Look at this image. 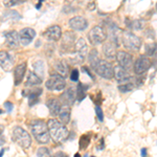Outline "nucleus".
Here are the masks:
<instances>
[{"instance_id":"a878e982","label":"nucleus","mask_w":157,"mask_h":157,"mask_svg":"<svg viewBox=\"0 0 157 157\" xmlns=\"http://www.w3.org/2000/svg\"><path fill=\"white\" fill-rule=\"evenodd\" d=\"M41 94H42L41 88H35V89H33V90H29V94H27L29 106H34L35 104H37L39 102V97Z\"/></svg>"},{"instance_id":"e433bc0d","label":"nucleus","mask_w":157,"mask_h":157,"mask_svg":"<svg viewBox=\"0 0 157 157\" xmlns=\"http://www.w3.org/2000/svg\"><path fill=\"white\" fill-rule=\"evenodd\" d=\"M95 113H97V116H98V120L100 121H104V113H103V110L100 106H97L95 107Z\"/></svg>"},{"instance_id":"2f4dec72","label":"nucleus","mask_w":157,"mask_h":157,"mask_svg":"<svg viewBox=\"0 0 157 157\" xmlns=\"http://www.w3.org/2000/svg\"><path fill=\"white\" fill-rule=\"evenodd\" d=\"M156 50H157V43L151 42V43H147L146 44V52L148 57H152V56L155 55Z\"/></svg>"},{"instance_id":"72a5a7b5","label":"nucleus","mask_w":157,"mask_h":157,"mask_svg":"<svg viewBox=\"0 0 157 157\" xmlns=\"http://www.w3.org/2000/svg\"><path fill=\"white\" fill-rule=\"evenodd\" d=\"M34 68H35V71L37 72V75L42 78L43 75H44V64H43L42 61H38V62L35 63Z\"/></svg>"},{"instance_id":"7c9ffc66","label":"nucleus","mask_w":157,"mask_h":157,"mask_svg":"<svg viewBox=\"0 0 157 157\" xmlns=\"http://www.w3.org/2000/svg\"><path fill=\"white\" fill-rule=\"evenodd\" d=\"M3 20H19L21 18V15L16 11H7L2 16Z\"/></svg>"},{"instance_id":"f3484780","label":"nucleus","mask_w":157,"mask_h":157,"mask_svg":"<svg viewBox=\"0 0 157 157\" xmlns=\"http://www.w3.org/2000/svg\"><path fill=\"white\" fill-rule=\"evenodd\" d=\"M43 35L49 41H58L62 37V29L59 25H52L45 30Z\"/></svg>"},{"instance_id":"c85d7f7f","label":"nucleus","mask_w":157,"mask_h":157,"mask_svg":"<svg viewBox=\"0 0 157 157\" xmlns=\"http://www.w3.org/2000/svg\"><path fill=\"white\" fill-rule=\"evenodd\" d=\"M90 86L89 85H86V84H82V83H80V84H78V87H77V101L78 102H82L83 100L86 97V91L89 89Z\"/></svg>"},{"instance_id":"423d86ee","label":"nucleus","mask_w":157,"mask_h":157,"mask_svg":"<svg viewBox=\"0 0 157 157\" xmlns=\"http://www.w3.org/2000/svg\"><path fill=\"white\" fill-rule=\"evenodd\" d=\"M152 65L153 64H152V60L150 59V57H148L147 55H140L135 60V62H134L133 65L134 72L138 75H144V73H146L150 69Z\"/></svg>"},{"instance_id":"412c9836","label":"nucleus","mask_w":157,"mask_h":157,"mask_svg":"<svg viewBox=\"0 0 157 157\" xmlns=\"http://www.w3.org/2000/svg\"><path fill=\"white\" fill-rule=\"evenodd\" d=\"M70 115H71V109H70V106L67 105H62L60 108L59 114H58V117H59V121L62 124L66 125L70 121Z\"/></svg>"},{"instance_id":"c9c22d12","label":"nucleus","mask_w":157,"mask_h":157,"mask_svg":"<svg viewBox=\"0 0 157 157\" xmlns=\"http://www.w3.org/2000/svg\"><path fill=\"white\" fill-rule=\"evenodd\" d=\"M78 77H80V73H78V70L77 68H75V69L72 70L71 73H70V80L72 81V82H78Z\"/></svg>"},{"instance_id":"5701e85b","label":"nucleus","mask_w":157,"mask_h":157,"mask_svg":"<svg viewBox=\"0 0 157 157\" xmlns=\"http://www.w3.org/2000/svg\"><path fill=\"white\" fill-rule=\"evenodd\" d=\"M26 71V63H21L15 67L14 78H15V85L18 86L23 81L24 73Z\"/></svg>"},{"instance_id":"ea45409f","label":"nucleus","mask_w":157,"mask_h":157,"mask_svg":"<svg viewBox=\"0 0 157 157\" xmlns=\"http://www.w3.org/2000/svg\"><path fill=\"white\" fill-rule=\"evenodd\" d=\"M104 148H105V139L102 137V138H101V140H100V145L97 147V149H98V150H103Z\"/></svg>"},{"instance_id":"a18cd8bd","label":"nucleus","mask_w":157,"mask_h":157,"mask_svg":"<svg viewBox=\"0 0 157 157\" xmlns=\"http://www.w3.org/2000/svg\"><path fill=\"white\" fill-rule=\"evenodd\" d=\"M4 131V126L0 125V135H2V133H3Z\"/></svg>"},{"instance_id":"bb28decb","label":"nucleus","mask_w":157,"mask_h":157,"mask_svg":"<svg viewBox=\"0 0 157 157\" xmlns=\"http://www.w3.org/2000/svg\"><path fill=\"white\" fill-rule=\"evenodd\" d=\"M88 61H89V64H90L91 68H92L93 70L97 69L98 63H100V61H101L100 56H98V52L97 49L90 50L89 56H88Z\"/></svg>"},{"instance_id":"4be33fe9","label":"nucleus","mask_w":157,"mask_h":157,"mask_svg":"<svg viewBox=\"0 0 157 157\" xmlns=\"http://www.w3.org/2000/svg\"><path fill=\"white\" fill-rule=\"evenodd\" d=\"M55 69L57 71L58 75H60L61 77L66 78L68 77V73H69V65L65 60H60L56 63Z\"/></svg>"},{"instance_id":"a19ab883","label":"nucleus","mask_w":157,"mask_h":157,"mask_svg":"<svg viewBox=\"0 0 157 157\" xmlns=\"http://www.w3.org/2000/svg\"><path fill=\"white\" fill-rule=\"evenodd\" d=\"M82 70H83V71H85V72H87V73H88V75H89V77H90L91 78H92V80H94V77H93V75L91 73V71L89 70V68L84 66V67H82Z\"/></svg>"},{"instance_id":"f257e3e1","label":"nucleus","mask_w":157,"mask_h":157,"mask_svg":"<svg viewBox=\"0 0 157 157\" xmlns=\"http://www.w3.org/2000/svg\"><path fill=\"white\" fill-rule=\"evenodd\" d=\"M47 127H48V132L50 137L55 143H63L66 140L69 135V131L64 124H62L59 120L52 118L47 123Z\"/></svg>"},{"instance_id":"7ed1b4c3","label":"nucleus","mask_w":157,"mask_h":157,"mask_svg":"<svg viewBox=\"0 0 157 157\" xmlns=\"http://www.w3.org/2000/svg\"><path fill=\"white\" fill-rule=\"evenodd\" d=\"M121 43H123L124 47L129 52H137L140 50L141 45H143V40L135 34H133L130 30H126L123 32L121 35Z\"/></svg>"},{"instance_id":"4468645a","label":"nucleus","mask_w":157,"mask_h":157,"mask_svg":"<svg viewBox=\"0 0 157 157\" xmlns=\"http://www.w3.org/2000/svg\"><path fill=\"white\" fill-rule=\"evenodd\" d=\"M36 37V30L30 27H25L19 32V40L23 46H27Z\"/></svg>"},{"instance_id":"de8ad7c7","label":"nucleus","mask_w":157,"mask_h":157,"mask_svg":"<svg viewBox=\"0 0 157 157\" xmlns=\"http://www.w3.org/2000/svg\"><path fill=\"white\" fill-rule=\"evenodd\" d=\"M4 151H6V150H4V149H1V150H0V157H2V156H3Z\"/></svg>"},{"instance_id":"f704fd0d","label":"nucleus","mask_w":157,"mask_h":157,"mask_svg":"<svg viewBox=\"0 0 157 157\" xmlns=\"http://www.w3.org/2000/svg\"><path fill=\"white\" fill-rule=\"evenodd\" d=\"M37 156L38 157H52L50 150L46 147H41L37 150Z\"/></svg>"},{"instance_id":"9d476101","label":"nucleus","mask_w":157,"mask_h":157,"mask_svg":"<svg viewBox=\"0 0 157 157\" xmlns=\"http://www.w3.org/2000/svg\"><path fill=\"white\" fill-rule=\"evenodd\" d=\"M45 86L50 91H61L65 88L66 82L63 77H61L58 73H55V75H50L48 80L45 82Z\"/></svg>"},{"instance_id":"39448f33","label":"nucleus","mask_w":157,"mask_h":157,"mask_svg":"<svg viewBox=\"0 0 157 157\" xmlns=\"http://www.w3.org/2000/svg\"><path fill=\"white\" fill-rule=\"evenodd\" d=\"M75 56L70 60L75 64H81V63L84 62V60L86 59V56L88 54V45L84 38L78 39V41L75 42Z\"/></svg>"},{"instance_id":"8fccbe9b","label":"nucleus","mask_w":157,"mask_h":157,"mask_svg":"<svg viewBox=\"0 0 157 157\" xmlns=\"http://www.w3.org/2000/svg\"><path fill=\"white\" fill-rule=\"evenodd\" d=\"M1 113H2V111H1V110H0V114H1Z\"/></svg>"},{"instance_id":"49530a36","label":"nucleus","mask_w":157,"mask_h":157,"mask_svg":"<svg viewBox=\"0 0 157 157\" xmlns=\"http://www.w3.org/2000/svg\"><path fill=\"white\" fill-rule=\"evenodd\" d=\"M41 4H42V1H39V2H38L37 6H36V9H37V10H39L40 7H41Z\"/></svg>"},{"instance_id":"37998d69","label":"nucleus","mask_w":157,"mask_h":157,"mask_svg":"<svg viewBox=\"0 0 157 157\" xmlns=\"http://www.w3.org/2000/svg\"><path fill=\"white\" fill-rule=\"evenodd\" d=\"M94 6H95V3H94V2H91V3H88V6H87L88 11H93Z\"/></svg>"},{"instance_id":"393cba45","label":"nucleus","mask_w":157,"mask_h":157,"mask_svg":"<svg viewBox=\"0 0 157 157\" xmlns=\"http://www.w3.org/2000/svg\"><path fill=\"white\" fill-rule=\"evenodd\" d=\"M42 83V78L34 71H29L26 77V81H25V85L29 87H33V86L40 85Z\"/></svg>"},{"instance_id":"1a4fd4ad","label":"nucleus","mask_w":157,"mask_h":157,"mask_svg":"<svg viewBox=\"0 0 157 157\" xmlns=\"http://www.w3.org/2000/svg\"><path fill=\"white\" fill-rule=\"evenodd\" d=\"M95 71L100 77L106 78V80H111V78H114V67L110 62H108L106 60L100 61Z\"/></svg>"},{"instance_id":"0eeeda50","label":"nucleus","mask_w":157,"mask_h":157,"mask_svg":"<svg viewBox=\"0 0 157 157\" xmlns=\"http://www.w3.org/2000/svg\"><path fill=\"white\" fill-rule=\"evenodd\" d=\"M106 26H107V33H106V34H107V36L109 38V41L111 43H113L116 47H118L120 46V40H121L123 32H121L120 27L112 21L106 22Z\"/></svg>"},{"instance_id":"3c124183","label":"nucleus","mask_w":157,"mask_h":157,"mask_svg":"<svg viewBox=\"0 0 157 157\" xmlns=\"http://www.w3.org/2000/svg\"><path fill=\"white\" fill-rule=\"evenodd\" d=\"M156 9H157V3H156Z\"/></svg>"},{"instance_id":"f8f14e48","label":"nucleus","mask_w":157,"mask_h":157,"mask_svg":"<svg viewBox=\"0 0 157 157\" xmlns=\"http://www.w3.org/2000/svg\"><path fill=\"white\" fill-rule=\"evenodd\" d=\"M116 60L121 67L125 68L126 70H130L133 67V57L131 54L124 50H118L116 55Z\"/></svg>"},{"instance_id":"a211bd4d","label":"nucleus","mask_w":157,"mask_h":157,"mask_svg":"<svg viewBox=\"0 0 157 157\" xmlns=\"http://www.w3.org/2000/svg\"><path fill=\"white\" fill-rule=\"evenodd\" d=\"M75 100H77V91L73 89L72 87L67 88L60 97V101L63 103V105H67V106L72 105Z\"/></svg>"},{"instance_id":"c756f323","label":"nucleus","mask_w":157,"mask_h":157,"mask_svg":"<svg viewBox=\"0 0 157 157\" xmlns=\"http://www.w3.org/2000/svg\"><path fill=\"white\" fill-rule=\"evenodd\" d=\"M91 141V134L90 133H87V134H84V135H82L80 137V141H78V144H80V149L81 150H85V149H87V147L89 146Z\"/></svg>"},{"instance_id":"b1692460","label":"nucleus","mask_w":157,"mask_h":157,"mask_svg":"<svg viewBox=\"0 0 157 157\" xmlns=\"http://www.w3.org/2000/svg\"><path fill=\"white\" fill-rule=\"evenodd\" d=\"M46 106L49 110V113L50 115L52 116H56L59 114V111H60V108H61V105H60V101L57 100V98H49L47 100L46 102Z\"/></svg>"},{"instance_id":"6ab92c4d","label":"nucleus","mask_w":157,"mask_h":157,"mask_svg":"<svg viewBox=\"0 0 157 157\" xmlns=\"http://www.w3.org/2000/svg\"><path fill=\"white\" fill-rule=\"evenodd\" d=\"M103 54L107 60H115L116 59V46L110 41L105 42L103 44Z\"/></svg>"},{"instance_id":"f03ea898","label":"nucleus","mask_w":157,"mask_h":157,"mask_svg":"<svg viewBox=\"0 0 157 157\" xmlns=\"http://www.w3.org/2000/svg\"><path fill=\"white\" fill-rule=\"evenodd\" d=\"M30 130L39 144L45 145L49 143L50 135L48 132V127H47V124H45L43 121H33L30 123Z\"/></svg>"},{"instance_id":"6e6552de","label":"nucleus","mask_w":157,"mask_h":157,"mask_svg":"<svg viewBox=\"0 0 157 157\" xmlns=\"http://www.w3.org/2000/svg\"><path fill=\"white\" fill-rule=\"evenodd\" d=\"M106 39H107V34L105 29L100 25H95L88 33V40L92 45H98L101 43H104Z\"/></svg>"},{"instance_id":"2eb2a0df","label":"nucleus","mask_w":157,"mask_h":157,"mask_svg":"<svg viewBox=\"0 0 157 157\" xmlns=\"http://www.w3.org/2000/svg\"><path fill=\"white\" fill-rule=\"evenodd\" d=\"M114 78L120 84L130 83L131 80H132V77H131V75L129 73L128 70L121 67L120 65H116L114 67Z\"/></svg>"},{"instance_id":"9b49d317","label":"nucleus","mask_w":157,"mask_h":157,"mask_svg":"<svg viewBox=\"0 0 157 157\" xmlns=\"http://www.w3.org/2000/svg\"><path fill=\"white\" fill-rule=\"evenodd\" d=\"M75 36L71 32H66L63 35V39L62 42H61V52H62V54L73 52V49L75 47Z\"/></svg>"},{"instance_id":"ddd939ff","label":"nucleus","mask_w":157,"mask_h":157,"mask_svg":"<svg viewBox=\"0 0 157 157\" xmlns=\"http://www.w3.org/2000/svg\"><path fill=\"white\" fill-rule=\"evenodd\" d=\"M15 64V58L10 52L1 50L0 52V66L6 71H11Z\"/></svg>"},{"instance_id":"4c0bfd02","label":"nucleus","mask_w":157,"mask_h":157,"mask_svg":"<svg viewBox=\"0 0 157 157\" xmlns=\"http://www.w3.org/2000/svg\"><path fill=\"white\" fill-rule=\"evenodd\" d=\"M23 1H14V0H10V1H6L4 2V6L7 7H11L14 6H17V4H21Z\"/></svg>"},{"instance_id":"79ce46f5","label":"nucleus","mask_w":157,"mask_h":157,"mask_svg":"<svg viewBox=\"0 0 157 157\" xmlns=\"http://www.w3.org/2000/svg\"><path fill=\"white\" fill-rule=\"evenodd\" d=\"M52 157H69V156L67 154H65L64 152H57V153L52 155Z\"/></svg>"},{"instance_id":"603ef678","label":"nucleus","mask_w":157,"mask_h":157,"mask_svg":"<svg viewBox=\"0 0 157 157\" xmlns=\"http://www.w3.org/2000/svg\"><path fill=\"white\" fill-rule=\"evenodd\" d=\"M91 157H95V156H91Z\"/></svg>"},{"instance_id":"473e14b6","label":"nucleus","mask_w":157,"mask_h":157,"mask_svg":"<svg viewBox=\"0 0 157 157\" xmlns=\"http://www.w3.org/2000/svg\"><path fill=\"white\" fill-rule=\"evenodd\" d=\"M134 83L130 82V83H126V84H121L118 86V90L121 91V93H127V92H130L134 89Z\"/></svg>"},{"instance_id":"c03bdc74","label":"nucleus","mask_w":157,"mask_h":157,"mask_svg":"<svg viewBox=\"0 0 157 157\" xmlns=\"http://www.w3.org/2000/svg\"><path fill=\"white\" fill-rule=\"evenodd\" d=\"M140 155H141V157H147L148 153H147V149L146 148H143L140 150Z\"/></svg>"},{"instance_id":"09e8293b","label":"nucleus","mask_w":157,"mask_h":157,"mask_svg":"<svg viewBox=\"0 0 157 157\" xmlns=\"http://www.w3.org/2000/svg\"><path fill=\"white\" fill-rule=\"evenodd\" d=\"M75 157H81V155H80L78 153H75Z\"/></svg>"},{"instance_id":"aec40b11","label":"nucleus","mask_w":157,"mask_h":157,"mask_svg":"<svg viewBox=\"0 0 157 157\" xmlns=\"http://www.w3.org/2000/svg\"><path fill=\"white\" fill-rule=\"evenodd\" d=\"M19 34L15 30H11L6 35V44L11 48H17L19 46Z\"/></svg>"},{"instance_id":"dca6fc26","label":"nucleus","mask_w":157,"mask_h":157,"mask_svg":"<svg viewBox=\"0 0 157 157\" xmlns=\"http://www.w3.org/2000/svg\"><path fill=\"white\" fill-rule=\"evenodd\" d=\"M69 26L73 30L83 32L88 27V21L87 19L82 16H75L69 20Z\"/></svg>"},{"instance_id":"20e7f679","label":"nucleus","mask_w":157,"mask_h":157,"mask_svg":"<svg viewBox=\"0 0 157 157\" xmlns=\"http://www.w3.org/2000/svg\"><path fill=\"white\" fill-rule=\"evenodd\" d=\"M13 139L23 149L29 148L32 145V137L29 133L21 127H15L13 129Z\"/></svg>"},{"instance_id":"58836bf2","label":"nucleus","mask_w":157,"mask_h":157,"mask_svg":"<svg viewBox=\"0 0 157 157\" xmlns=\"http://www.w3.org/2000/svg\"><path fill=\"white\" fill-rule=\"evenodd\" d=\"M4 108L6 109V111L7 112H12V110H13V108H14V105H13V103H11V102H6L4 103Z\"/></svg>"},{"instance_id":"cd10ccee","label":"nucleus","mask_w":157,"mask_h":157,"mask_svg":"<svg viewBox=\"0 0 157 157\" xmlns=\"http://www.w3.org/2000/svg\"><path fill=\"white\" fill-rule=\"evenodd\" d=\"M126 23H127L128 27L134 30H141L145 27L146 21L144 19H135V20H131L130 23L128 22V20H126Z\"/></svg>"}]
</instances>
